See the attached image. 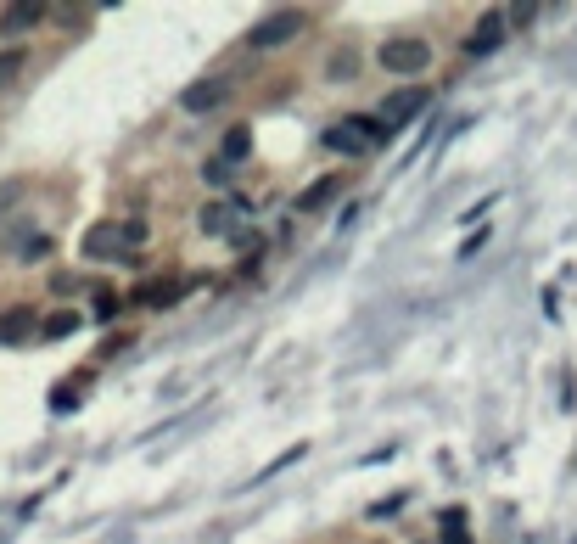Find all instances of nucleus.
<instances>
[{
  "mask_svg": "<svg viewBox=\"0 0 577 544\" xmlns=\"http://www.w3.org/2000/svg\"><path fill=\"white\" fill-rule=\"evenodd\" d=\"M443 544H471V528H465V511H443Z\"/></svg>",
  "mask_w": 577,
  "mask_h": 544,
  "instance_id": "2eb2a0df",
  "label": "nucleus"
},
{
  "mask_svg": "<svg viewBox=\"0 0 577 544\" xmlns=\"http://www.w3.org/2000/svg\"><path fill=\"white\" fill-rule=\"evenodd\" d=\"M505 23H510V17H505V12H482V23H477V34H471V40H465V57H488L493 45L505 40Z\"/></svg>",
  "mask_w": 577,
  "mask_h": 544,
  "instance_id": "1a4fd4ad",
  "label": "nucleus"
},
{
  "mask_svg": "<svg viewBox=\"0 0 577 544\" xmlns=\"http://www.w3.org/2000/svg\"><path fill=\"white\" fill-rule=\"evenodd\" d=\"M376 62L387 73H398V79H415V73L432 68V45H426L421 34H393V40H381Z\"/></svg>",
  "mask_w": 577,
  "mask_h": 544,
  "instance_id": "7ed1b4c3",
  "label": "nucleus"
},
{
  "mask_svg": "<svg viewBox=\"0 0 577 544\" xmlns=\"http://www.w3.org/2000/svg\"><path fill=\"white\" fill-rule=\"evenodd\" d=\"M342 186H348L342 174H320L314 186H303V197H297V214H320V208H325V202H331V197H337Z\"/></svg>",
  "mask_w": 577,
  "mask_h": 544,
  "instance_id": "9d476101",
  "label": "nucleus"
},
{
  "mask_svg": "<svg viewBox=\"0 0 577 544\" xmlns=\"http://www.w3.org/2000/svg\"><path fill=\"white\" fill-rule=\"evenodd\" d=\"M51 253H57V242H45V236H34V242L23 247V253H17V258H23V264H45V258H51Z\"/></svg>",
  "mask_w": 577,
  "mask_h": 544,
  "instance_id": "6ab92c4d",
  "label": "nucleus"
},
{
  "mask_svg": "<svg viewBox=\"0 0 577 544\" xmlns=\"http://www.w3.org/2000/svg\"><path fill=\"white\" fill-rule=\"evenodd\" d=\"M225 101H230V79H197V85H185L180 107L191 118H202V113H219Z\"/></svg>",
  "mask_w": 577,
  "mask_h": 544,
  "instance_id": "0eeeda50",
  "label": "nucleus"
},
{
  "mask_svg": "<svg viewBox=\"0 0 577 544\" xmlns=\"http://www.w3.org/2000/svg\"><path fill=\"white\" fill-rule=\"evenodd\" d=\"M359 68H365V57H359L353 45H342V51H331V62H325V73H331L337 85H348V79H359Z\"/></svg>",
  "mask_w": 577,
  "mask_h": 544,
  "instance_id": "ddd939ff",
  "label": "nucleus"
},
{
  "mask_svg": "<svg viewBox=\"0 0 577 544\" xmlns=\"http://www.w3.org/2000/svg\"><path fill=\"white\" fill-rule=\"evenodd\" d=\"M202 180H208V186H230V180H236V163H230V158L202 163Z\"/></svg>",
  "mask_w": 577,
  "mask_h": 544,
  "instance_id": "f3484780",
  "label": "nucleus"
},
{
  "mask_svg": "<svg viewBox=\"0 0 577 544\" xmlns=\"http://www.w3.org/2000/svg\"><path fill=\"white\" fill-rule=\"evenodd\" d=\"M40 337V315H34V303H12L6 315H0V348H29Z\"/></svg>",
  "mask_w": 577,
  "mask_h": 544,
  "instance_id": "423d86ee",
  "label": "nucleus"
},
{
  "mask_svg": "<svg viewBox=\"0 0 577 544\" xmlns=\"http://www.w3.org/2000/svg\"><path fill=\"white\" fill-rule=\"evenodd\" d=\"M202 230H208V236H225L230 230V202H213L208 214H202Z\"/></svg>",
  "mask_w": 577,
  "mask_h": 544,
  "instance_id": "a211bd4d",
  "label": "nucleus"
},
{
  "mask_svg": "<svg viewBox=\"0 0 577 544\" xmlns=\"http://www.w3.org/2000/svg\"><path fill=\"white\" fill-rule=\"evenodd\" d=\"M135 247H146V219H101L85 230L90 258H135Z\"/></svg>",
  "mask_w": 577,
  "mask_h": 544,
  "instance_id": "f257e3e1",
  "label": "nucleus"
},
{
  "mask_svg": "<svg viewBox=\"0 0 577 544\" xmlns=\"http://www.w3.org/2000/svg\"><path fill=\"white\" fill-rule=\"evenodd\" d=\"M387 135H393V129L381 124V118L348 113V118H342V124L320 129V146H325V152H342V158H365V146L387 141Z\"/></svg>",
  "mask_w": 577,
  "mask_h": 544,
  "instance_id": "f03ea898",
  "label": "nucleus"
},
{
  "mask_svg": "<svg viewBox=\"0 0 577 544\" xmlns=\"http://www.w3.org/2000/svg\"><path fill=\"white\" fill-rule=\"evenodd\" d=\"M34 23H45V6H6L0 12V29L6 34H29Z\"/></svg>",
  "mask_w": 577,
  "mask_h": 544,
  "instance_id": "f8f14e48",
  "label": "nucleus"
},
{
  "mask_svg": "<svg viewBox=\"0 0 577 544\" xmlns=\"http://www.w3.org/2000/svg\"><path fill=\"white\" fill-rule=\"evenodd\" d=\"M180 298H185V281H180V275H152V281H141V287H135V303H146V309H174Z\"/></svg>",
  "mask_w": 577,
  "mask_h": 544,
  "instance_id": "6e6552de",
  "label": "nucleus"
},
{
  "mask_svg": "<svg viewBox=\"0 0 577 544\" xmlns=\"http://www.w3.org/2000/svg\"><path fill=\"white\" fill-rule=\"evenodd\" d=\"M297 29H303V12H297V6H281V12H269L264 23L247 34V45H253V51H275V45H286Z\"/></svg>",
  "mask_w": 577,
  "mask_h": 544,
  "instance_id": "20e7f679",
  "label": "nucleus"
},
{
  "mask_svg": "<svg viewBox=\"0 0 577 544\" xmlns=\"http://www.w3.org/2000/svg\"><path fill=\"white\" fill-rule=\"evenodd\" d=\"M426 101H432V96H426V85H398L393 96L381 101V113H376V118H381L387 129H404L409 118H421V113H426Z\"/></svg>",
  "mask_w": 577,
  "mask_h": 544,
  "instance_id": "39448f33",
  "label": "nucleus"
},
{
  "mask_svg": "<svg viewBox=\"0 0 577 544\" xmlns=\"http://www.w3.org/2000/svg\"><path fill=\"white\" fill-rule=\"evenodd\" d=\"M79 326H85V320L73 315V309H51V315H40V337H45V343H62V337H73Z\"/></svg>",
  "mask_w": 577,
  "mask_h": 544,
  "instance_id": "9b49d317",
  "label": "nucleus"
},
{
  "mask_svg": "<svg viewBox=\"0 0 577 544\" xmlns=\"http://www.w3.org/2000/svg\"><path fill=\"white\" fill-rule=\"evenodd\" d=\"M17 68H23V51H0V85L17 79Z\"/></svg>",
  "mask_w": 577,
  "mask_h": 544,
  "instance_id": "aec40b11",
  "label": "nucleus"
},
{
  "mask_svg": "<svg viewBox=\"0 0 577 544\" xmlns=\"http://www.w3.org/2000/svg\"><path fill=\"white\" fill-rule=\"evenodd\" d=\"M247 152H253V135H247V129H230V135H225V152H219V158L241 163Z\"/></svg>",
  "mask_w": 577,
  "mask_h": 544,
  "instance_id": "dca6fc26",
  "label": "nucleus"
},
{
  "mask_svg": "<svg viewBox=\"0 0 577 544\" xmlns=\"http://www.w3.org/2000/svg\"><path fill=\"white\" fill-rule=\"evenodd\" d=\"M118 309H124V298H118L113 287H96V303H90V315L107 326V320H118Z\"/></svg>",
  "mask_w": 577,
  "mask_h": 544,
  "instance_id": "4468645a",
  "label": "nucleus"
}]
</instances>
